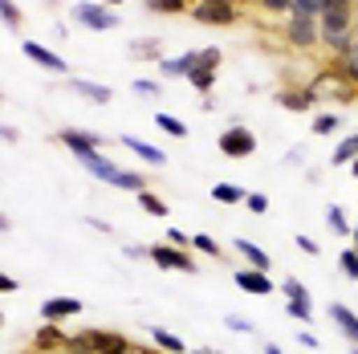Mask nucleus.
<instances>
[{
	"instance_id": "39",
	"label": "nucleus",
	"mask_w": 358,
	"mask_h": 354,
	"mask_svg": "<svg viewBox=\"0 0 358 354\" xmlns=\"http://www.w3.org/2000/svg\"><path fill=\"white\" fill-rule=\"evenodd\" d=\"M245 204H248V212H257V216H261V212H268V199L261 196V192H248Z\"/></svg>"
},
{
	"instance_id": "27",
	"label": "nucleus",
	"mask_w": 358,
	"mask_h": 354,
	"mask_svg": "<svg viewBox=\"0 0 358 354\" xmlns=\"http://www.w3.org/2000/svg\"><path fill=\"white\" fill-rule=\"evenodd\" d=\"M155 127L163 134H171V139H187V127H183V118H176V114H155Z\"/></svg>"
},
{
	"instance_id": "18",
	"label": "nucleus",
	"mask_w": 358,
	"mask_h": 354,
	"mask_svg": "<svg viewBox=\"0 0 358 354\" xmlns=\"http://www.w3.org/2000/svg\"><path fill=\"white\" fill-rule=\"evenodd\" d=\"M326 66H334L338 73H342V78H346V82H350V86L358 90V37L350 41V49H346L342 57H334V62H326Z\"/></svg>"
},
{
	"instance_id": "33",
	"label": "nucleus",
	"mask_w": 358,
	"mask_h": 354,
	"mask_svg": "<svg viewBox=\"0 0 358 354\" xmlns=\"http://www.w3.org/2000/svg\"><path fill=\"white\" fill-rule=\"evenodd\" d=\"M338 127H342L338 114H317V118H313V134H334Z\"/></svg>"
},
{
	"instance_id": "47",
	"label": "nucleus",
	"mask_w": 358,
	"mask_h": 354,
	"mask_svg": "<svg viewBox=\"0 0 358 354\" xmlns=\"http://www.w3.org/2000/svg\"><path fill=\"white\" fill-rule=\"evenodd\" d=\"M350 176H355V179H358V159H355V163H350Z\"/></svg>"
},
{
	"instance_id": "19",
	"label": "nucleus",
	"mask_w": 358,
	"mask_h": 354,
	"mask_svg": "<svg viewBox=\"0 0 358 354\" xmlns=\"http://www.w3.org/2000/svg\"><path fill=\"white\" fill-rule=\"evenodd\" d=\"M236 253H241V257L248 261V269H261V273H268V269H273V261H268V253H265V248H257V244L245 241V236L236 241Z\"/></svg>"
},
{
	"instance_id": "52",
	"label": "nucleus",
	"mask_w": 358,
	"mask_h": 354,
	"mask_svg": "<svg viewBox=\"0 0 358 354\" xmlns=\"http://www.w3.org/2000/svg\"><path fill=\"white\" fill-rule=\"evenodd\" d=\"M57 354H69V351H57Z\"/></svg>"
},
{
	"instance_id": "6",
	"label": "nucleus",
	"mask_w": 358,
	"mask_h": 354,
	"mask_svg": "<svg viewBox=\"0 0 358 354\" xmlns=\"http://www.w3.org/2000/svg\"><path fill=\"white\" fill-rule=\"evenodd\" d=\"M216 147H220V155H228V159H248L252 151H257V134L236 122V127H224L220 131Z\"/></svg>"
},
{
	"instance_id": "3",
	"label": "nucleus",
	"mask_w": 358,
	"mask_h": 354,
	"mask_svg": "<svg viewBox=\"0 0 358 354\" xmlns=\"http://www.w3.org/2000/svg\"><path fill=\"white\" fill-rule=\"evenodd\" d=\"M69 17L82 24V29H90V33H110V29H122L118 13L106 8V4H98V0H78V4L69 8Z\"/></svg>"
},
{
	"instance_id": "34",
	"label": "nucleus",
	"mask_w": 358,
	"mask_h": 354,
	"mask_svg": "<svg viewBox=\"0 0 358 354\" xmlns=\"http://www.w3.org/2000/svg\"><path fill=\"white\" fill-rule=\"evenodd\" d=\"M66 351H69V354H94V342H90V330L73 334V338L66 342Z\"/></svg>"
},
{
	"instance_id": "32",
	"label": "nucleus",
	"mask_w": 358,
	"mask_h": 354,
	"mask_svg": "<svg viewBox=\"0 0 358 354\" xmlns=\"http://www.w3.org/2000/svg\"><path fill=\"white\" fill-rule=\"evenodd\" d=\"M338 265H342V273H346L350 281H358V248H355V244H350V248H342Z\"/></svg>"
},
{
	"instance_id": "50",
	"label": "nucleus",
	"mask_w": 358,
	"mask_h": 354,
	"mask_svg": "<svg viewBox=\"0 0 358 354\" xmlns=\"http://www.w3.org/2000/svg\"><path fill=\"white\" fill-rule=\"evenodd\" d=\"M355 37H358V8H355Z\"/></svg>"
},
{
	"instance_id": "23",
	"label": "nucleus",
	"mask_w": 358,
	"mask_h": 354,
	"mask_svg": "<svg viewBox=\"0 0 358 354\" xmlns=\"http://www.w3.org/2000/svg\"><path fill=\"white\" fill-rule=\"evenodd\" d=\"M212 199H216V204H245L248 192L236 187V183H212Z\"/></svg>"
},
{
	"instance_id": "12",
	"label": "nucleus",
	"mask_w": 358,
	"mask_h": 354,
	"mask_svg": "<svg viewBox=\"0 0 358 354\" xmlns=\"http://www.w3.org/2000/svg\"><path fill=\"white\" fill-rule=\"evenodd\" d=\"M66 334L57 330V322H45L41 330L33 334V351L37 354H57V351H66Z\"/></svg>"
},
{
	"instance_id": "20",
	"label": "nucleus",
	"mask_w": 358,
	"mask_h": 354,
	"mask_svg": "<svg viewBox=\"0 0 358 354\" xmlns=\"http://www.w3.org/2000/svg\"><path fill=\"white\" fill-rule=\"evenodd\" d=\"M147 13H159V17H179V13H192L196 0H143Z\"/></svg>"
},
{
	"instance_id": "24",
	"label": "nucleus",
	"mask_w": 358,
	"mask_h": 354,
	"mask_svg": "<svg viewBox=\"0 0 358 354\" xmlns=\"http://www.w3.org/2000/svg\"><path fill=\"white\" fill-rule=\"evenodd\" d=\"M131 53H134V57L163 62V41H159V37H138V41H131Z\"/></svg>"
},
{
	"instance_id": "46",
	"label": "nucleus",
	"mask_w": 358,
	"mask_h": 354,
	"mask_svg": "<svg viewBox=\"0 0 358 354\" xmlns=\"http://www.w3.org/2000/svg\"><path fill=\"white\" fill-rule=\"evenodd\" d=\"M98 4H106V8H118V4H122V0H98Z\"/></svg>"
},
{
	"instance_id": "11",
	"label": "nucleus",
	"mask_w": 358,
	"mask_h": 354,
	"mask_svg": "<svg viewBox=\"0 0 358 354\" xmlns=\"http://www.w3.org/2000/svg\"><path fill=\"white\" fill-rule=\"evenodd\" d=\"M90 342H94V354H131V338L114 330H90Z\"/></svg>"
},
{
	"instance_id": "54",
	"label": "nucleus",
	"mask_w": 358,
	"mask_h": 354,
	"mask_svg": "<svg viewBox=\"0 0 358 354\" xmlns=\"http://www.w3.org/2000/svg\"><path fill=\"white\" fill-rule=\"evenodd\" d=\"M155 354H163V351H155Z\"/></svg>"
},
{
	"instance_id": "25",
	"label": "nucleus",
	"mask_w": 358,
	"mask_h": 354,
	"mask_svg": "<svg viewBox=\"0 0 358 354\" xmlns=\"http://www.w3.org/2000/svg\"><path fill=\"white\" fill-rule=\"evenodd\" d=\"M355 159H358V134H346V139L338 143V151H334V155H330V163H334V167H342V163L350 167Z\"/></svg>"
},
{
	"instance_id": "26",
	"label": "nucleus",
	"mask_w": 358,
	"mask_h": 354,
	"mask_svg": "<svg viewBox=\"0 0 358 354\" xmlns=\"http://www.w3.org/2000/svg\"><path fill=\"white\" fill-rule=\"evenodd\" d=\"M326 224L334 228L338 236H350V232H355V224L346 220V208H338V204H330V208H326Z\"/></svg>"
},
{
	"instance_id": "42",
	"label": "nucleus",
	"mask_w": 358,
	"mask_h": 354,
	"mask_svg": "<svg viewBox=\"0 0 358 354\" xmlns=\"http://www.w3.org/2000/svg\"><path fill=\"white\" fill-rule=\"evenodd\" d=\"M167 244H176V248H187V236H183V232H179V228H171V232H167Z\"/></svg>"
},
{
	"instance_id": "8",
	"label": "nucleus",
	"mask_w": 358,
	"mask_h": 354,
	"mask_svg": "<svg viewBox=\"0 0 358 354\" xmlns=\"http://www.w3.org/2000/svg\"><path fill=\"white\" fill-rule=\"evenodd\" d=\"M220 49H200V66L192 69V78H187V82H192V86L200 90V94H208V90L216 86V73H220Z\"/></svg>"
},
{
	"instance_id": "40",
	"label": "nucleus",
	"mask_w": 358,
	"mask_h": 354,
	"mask_svg": "<svg viewBox=\"0 0 358 354\" xmlns=\"http://www.w3.org/2000/svg\"><path fill=\"white\" fill-rule=\"evenodd\" d=\"M224 322H228V330H232V334H252V322L236 318V313H232V318H224Z\"/></svg>"
},
{
	"instance_id": "51",
	"label": "nucleus",
	"mask_w": 358,
	"mask_h": 354,
	"mask_svg": "<svg viewBox=\"0 0 358 354\" xmlns=\"http://www.w3.org/2000/svg\"><path fill=\"white\" fill-rule=\"evenodd\" d=\"M196 354H220V351H196Z\"/></svg>"
},
{
	"instance_id": "4",
	"label": "nucleus",
	"mask_w": 358,
	"mask_h": 354,
	"mask_svg": "<svg viewBox=\"0 0 358 354\" xmlns=\"http://www.w3.org/2000/svg\"><path fill=\"white\" fill-rule=\"evenodd\" d=\"M285 45H289L293 53H313V49H322V29H317V21L313 17H289V24H285Z\"/></svg>"
},
{
	"instance_id": "45",
	"label": "nucleus",
	"mask_w": 358,
	"mask_h": 354,
	"mask_svg": "<svg viewBox=\"0 0 358 354\" xmlns=\"http://www.w3.org/2000/svg\"><path fill=\"white\" fill-rule=\"evenodd\" d=\"M265 354H281V346H277V342H268V346H265Z\"/></svg>"
},
{
	"instance_id": "35",
	"label": "nucleus",
	"mask_w": 358,
	"mask_h": 354,
	"mask_svg": "<svg viewBox=\"0 0 358 354\" xmlns=\"http://www.w3.org/2000/svg\"><path fill=\"white\" fill-rule=\"evenodd\" d=\"M192 248H196V253H208V257H220V244L212 241L208 232H200V236H192Z\"/></svg>"
},
{
	"instance_id": "9",
	"label": "nucleus",
	"mask_w": 358,
	"mask_h": 354,
	"mask_svg": "<svg viewBox=\"0 0 358 354\" xmlns=\"http://www.w3.org/2000/svg\"><path fill=\"white\" fill-rule=\"evenodd\" d=\"M24 57H29L33 66L49 69V73H66L69 69V62H62V53H53V49H45V45H37V41H24Z\"/></svg>"
},
{
	"instance_id": "43",
	"label": "nucleus",
	"mask_w": 358,
	"mask_h": 354,
	"mask_svg": "<svg viewBox=\"0 0 358 354\" xmlns=\"http://www.w3.org/2000/svg\"><path fill=\"white\" fill-rule=\"evenodd\" d=\"M297 342H301V346H310V351H317V338H313L310 330H297Z\"/></svg>"
},
{
	"instance_id": "37",
	"label": "nucleus",
	"mask_w": 358,
	"mask_h": 354,
	"mask_svg": "<svg viewBox=\"0 0 358 354\" xmlns=\"http://www.w3.org/2000/svg\"><path fill=\"white\" fill-rule=\"evenodd\" d=\"M261 4V13L268 17H281V13H293V0H257Z\"/></svg>"
},
{
	"instance_id": "21",
	"label": "nucleus",
	"mask_w": 358,
	"mask_h": 354,
	"mask_svg": "<svg viewBox=\"0 0 358 354\" xmlns=\"http://www.w3.org/2000/svg\"><path fill=\"white\" fill-rule=\"evenodd\" d=\"M122 147H127V151H134V155L138 159H147V163H167V155H163V151H159V147H151V143H143V139H131V134H127V139H122Z\"/></svg>"
},
{
	"instance_id": "49",
	"label": "nucleus",
	"mask_w": 358,
	"mask_h": 354,
	"mask_svg": "<svg viewBox=\"0 0 358 354\" xmlns=\"http://www.w3.org/2000/svg\"><path fill=\"white\" fill-rule=\"evenodd\" d=\"M131 354H155V351H138V346H134V351Z\"/></svg>"
},
{
	"instance_id": "10",
	"label": "nucleus",
	"mask_w": 358,
	"mask_h": 354,
	"mask_svg": "<svg viewBox=\"0 0 358 354\" xmlns=\"http://www.w3.org/2000/svg\"><path fill=\"white\" fill-rule=\"evenodd\" d=\"M196 66H200V49H187V53H179V57H163V62H159V73H163V78H192Z\"/></svg>"
},
{
	"instance_id": "38",
	"label": "nucleus",
	"mask_w": 358,
	"mask_h": 354,
	"mask_svg": "<svg viewBox=\"0 0 358 354\" xmlns=\"http://www.w3.org/2000/svg\"><path fill=\"white\" fill-rule=\"evenodd\" d=\"M289 318H297V322H313V306H301V302H289Z\"/></svg>"
},
{
	"instance_id": "30",
	"label": "nucleus",
	"mask_w": 358,
	"mask_h": 354,
	"mask_svg": "<svg viewBox=\"0 0 358 354\" xmlns=\"http://www.w3.org/2000/svg\"><path fill=\"white\" fill-rule=\"evenodd\" d=\"M281 293H285L289 302H301V306H313V302H310V289L301 285L297 277H285V281H281Z\"/></svg>"
},
{
	"instance_id": "31",
	"label": "nucleus",
	"mask_w": 358,
	"mask_h": 354,
	"mask_svg": "<svg viewBox=\"0 0 358 354\" xmlns=\"http://www.w3.org/2000/svg\"><path fill=\"white\" fill-rule=\"evenodd\" d=\"M0 21H4V29H21V8L13 4V0H0Z\"/></svg>"
},
{
	"instance_id": "16",
	"label": "nucleus",
	"mask_w": 358,
	"mask_h": 354,
	"mask_svg": "<svg viewBox=\"0 0 358 354\" xmlns=\"http://www.w3.org/2000/svg\"><path fill=\"white\" fill-rule=\"evenodd\" d=\"M236 285L245 289V293H252V297H268L273 293V281L261 269H236Z\"/></svg>"
},
{
	"instance_id": "1",
	"label": "nucleus",
	"mask_w": 358,
	"mask_h": 354,
	"mask_svg": "<svg viewBox=\"0 0 358 354\" xmlns=\"http://www.w3.org/2000/svg\"><path fill=\"white\" fill-rule=\"evenodd\" d=\"M57 139H62V147H69V151H73V159L86 167L90 176L114 187V179L122 176V167H118L114 159H106L102 151H98V134H90V131H62Z\"/></svg>"
},
{
	"instance_id": "15",
	"label": "nucleus",
	"mask_w": 358,
	"mask_h": 354,
	"mask_svg": "<svg viewBox=\"0 0 358 354\" xmlns=\"http://www.w3.org/2000/svg\"><path fill=\"white\" fill-rule=\"evenodd\" d=\"M277 106H285L293 114H306L313 106V94L306 86H281L277 90Z\"/></svg>"
},
{
	"instance_id": "41",
	"label": "nucleus",
	"mask_w": 358,
	"mask_h": 354,
	"mask_svg": "<svg viewBox=\"0 0 358 354\" xmlns=\"http://www.w3.org/2000/svg\"><path fill=\"white\" fill-rule=\"evenodd\" d=\"M297 248H301V253H310V257H317V241H313V236H306V232L297 236Z\"/></svg>"
},
{
	"instance_id": "5",
	"label": "nucleus",
	"mask_w": 358,
	"mask_h": 354,
	"mask_svg": "<svg viewBox=\"0 0 358 354\" xmlns=\"http://www.w3.org/2000/svg\"><path fill=\"white\" fill-rule=\"evenodd\" d=\"M192 17L200 24H236L245 17V8H241V0H196Z\"/></svg>"
},
{
	"instance_id": "13",
	"label": "nucleus",
	"mask_w": 358,
	"mask_h": 354,
	"mask_svg": "<svg viewBox=\"0 0 358 354\" xmlns=\"http://www.w3.org/2000/svg\"><path fill=\"white\" fill-rule=\"evenodd\" d=\"M69 90L78 94V98H86V102H94V106H106L114 98L110 86H102V82H86V78H69Z\"/></svg>"
},
{
	"instance_id": "48",
	"label": "nucleus",
	"mask_w": 358,
	"mask_h": 354,
	"mask_svg": "<svg viewBox=\"0 0 358 354\" xmlns=\"http://www.w3.org/2000/svg\"><path fill=\"white\" fill-rule=\"evenodd\" d=\"M350 241H355V248H358V224H355V232H350Z\"/></svg>"
},
{
	"instance_id": "7",
	"label": "nucleus",
	"mask_w": 358,
	"mask_h": 354,
	"mask_svg": "<svg viewBox=\"0 0 358 354\" xmlns=\"http://www.w3.org/2000/svg\"><path fill=\"white\" fill-rule=\"evenodd\" d=\"M147 257L155 261L159 269H179V273H196V257H187L183 248H176V244H151L147 248Z\"/></svg>"
},
{
	"instance_id": "36",
	"label": "nucleus",
	"mask_w": 358,
	"mask_h": 354,
	"mask_svg": "<svg viewBox=\"0 0 358 354\" xmlns=\"http://www.w3.org/2000/svg\"><path fill=\"white\" fill-rule=\"evenodd\" d=\"M131 90L138 94V98H155V94H159V82H155V78H134Z\"/></svg>"
},
{
	"instance_id": "17",
	"label": "nucleus",
	"mask_w": 358,
	"mask_h": 354,
	"mask_svg": "<svg viewBox=\"0 0 358 354\" xmlns=\"http://www.w3.org/2000/svg\"><path fill=\"white\" fill-rule=\"evenodd\" d=\"M330 322H334L338 330H342V338H350V342L358 346V313L350 310V306L334 302V306H330Z\"/></svg>"
},
{
	"instance_id": "29",
	"label": "nucleus",
	"mask_w": 358,
	"mask_h": 354,
	"mask_svg": "<svg viewBox=\"0 0 358 354\" xmlns=\"http://www.w3.org/2000/svg\"><path fill=\"white\" fill-rule=\"evenodd\" d=\"M326 4H330V0H293L289 17H313V21H317V17L326 13Z\"/></svg>"
},
{
	"instance_id": "14",
	"label": "nucleus",
	"mask_w": 358,
	"mask_h": 354,
	"mask_svg": "<svg viewBox=\"0 0 358 354\" xmlns=\"http://www.w3.org/2000/svg\"><path fill=\"white\" fill-rule=\"evenodd\" d=\"M78 313H82V302L78 297H49L41 306L45 322H66V318H78Z\"/></svg>"
},
{
	"instance_id": "28",
	"label": "nucleus",
	"mask_w": 358,
	"mask_h": 354,
	"mask_svg": "<svg viewBox=\"0 0 358 354\" xmlns=\"http://www.w3.org/2000/svg\"><path fill=\"white\" fill-rule=\"evenodd\" d=\"M134 199H138V208H143L147 216H167V204H163V199H159L151 187H147V192H138Z\"/></svg>"
},
{
	"instance_id": "44",
	"label": "nucleus",
	"mask_w": 358,
	"mask_h": 354,
	"mask_svg": "<svg viewBox=\"0 0 358 354\" xmlns=\"http://www.w3.org/2000/svg\"><path fill=\"white\" fill-rule=\"evenodd\" d=\"M0 293H17V281H13V277H8V273H4V277H0Z\"/></svg>"
},
{
	"instance_id": "2",
	"label": "nucleus",
	"mask_w": 358,
	"mask_h": 354,
	"mask_svg": "<svg viewBox=\"0 0 358 354\" xmlns=\"http://www.w3.org/2000/svg\"><path fill=\"white\" fill-rule=\"evenodd\" d=\"M306 90L313 94V102L330 98V102H342V106H346V102H355V98H358V90L350 86V82H346V78H342V73H338L334 66H322L317 73H310Z\"/></svg>"
},
{
	"instance_id": "22",
	"label": "nucleus",
	"mask_w": 358,
	"mask_h": 354,
	"mask_svg": "<svg viewBox=\"0 0 358 354\" xmlns=\"http://www.w3.org/2000/svg\"><path fill=\"white\" fill-rule=\"evenodd\" d=\"M151 342H155V351H163V354H187V346H183V338L179 334H171V330H151Z\"/></svg>"
},
{
	"instance_id": "53",
	"label": "nucleus",
	"mask_w": 358,
	"mask_h": 354,
	"mask_svg": "<svg viewBox=\"0 0 358 354\" xmlns=\"http://www.w3.org/2000/svg\"><path fill=\"white\" fill-rule=\"evenodd\" d=\"M355 354H358V346H355Z\"/></svg>"
}]
</instances>
